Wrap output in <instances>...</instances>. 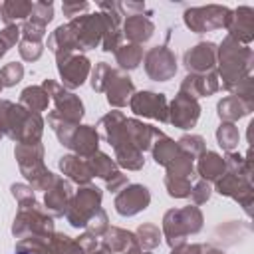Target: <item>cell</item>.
Wrapping results in <instances>:
<instances>
[{"label": "cell", "instance_id": "4dcf8cb0", "mask_svg": "<svg viewBox=\"0 0 254 254\" xmlns=\"http://www.w3.org/2000/svg\"><path fill=\"white\" fill-rule=\"evenodd\" d=\"M50 97L42 85H30L20 93V105L32 113H42L48 109Z\"/></svg>", "mask_w": 254, "mask_h": 254}, {"label": "cell", "instance_id": "d4e9b609", "mask_svg": "<svg viewBox=\"0 0 254 254\" xmlns=\"http://www.w3.org/2000/svg\"><path fill=\"white\" fill-rule=\"evenodd\" d=\"M226 171L224 159L214 151H204L196 161V173L206 183H216Z\"/></svg>", "mask_w": 254, "mask_h": 254}, {"label": "cell", "instance_id": "5b68a950", "mask_svg": "<svg viewBox=\"0 0 254 254\" xmlns=\"http://www.w3.org/2000/svg\"><path fill=\"white\" fill-rule=\"evenodd\" d=\"M200 228H202V212L196 204L171 208L163 216V234L171 248L187 244V236L200 232Z\"/></svg>", "mask_w": 254, "mask_h": 254}, {"label": "cell", "instance_id": "30bf717a", "mask_svg": "<svg viewBox=\"0 0 254 254\" xmlns=\"http://www.w3.org/2000/svg\"><path fill=\"white\" fill-rule=\"evenodd\" d=\"M145 71L155 81H169L177 73V56L169 44L155 46L145 54Z\"/></svg>", "mask_w": 254, "mask_h": 254}, {"label": "cell", "instance_id": "f5cc1de1", "mask_svg": "<svg viewBox=\"0 0 254 254\" xmlns=\"http://www.w3.org/2000/svg\"><path fill=\"white\" fill-rule=\"evenodd\" d=\"M2 87H4V85H2V81H0V91H2Z\"/></svg>", "mask_w": 254, "mask_h": 254}, {"label": "cell", "instance_id": "603a6c76", "mask_svg": "<svg viewBox=\"0 0 254 254\" xmlns=\"http://www.w3.org/2000/svg\"><path fill=\"white\" fill-rule=\"evenodd\" d=\"M97 147H99V133L91 125H77L67 143V149H71L79 157H91L97 151Z\"/></svg>", "mask_w": 254, "mask_h": 254}, {"label": "cell", "instance_id": "8fae6325", "mask_svg": "<svg viewBox=\"0 0 254 254\" xmlns=\"http://www.w3.org/2000/svg\"><path fill=\"white\" fill-rule=\"evenodd\" d=\"M42 87L46 89L48 97L54 101L56 113H60L62 117H65L69 121L79 123V119L83 117V103L75 93L67 91L64 85H60V83H56L52 79H46L42 83Z\"/></svg>", "mask_w": 254, "mask_h": 254}, {"label": "cell", "instance_id": "d590c367", "mask_svg": "<svg viewBox=\"0 0 254 254\" xmlns=\"http://www.w3.org/2000/svg\"><path fill=\"white\" fill-rule=\"evenodd\" d=\"M238 139H240V135H238V127L234 123L222 121L220 127L216 129V141L226 153H230L238 147Z\"/></svg>", "mask_w": 254, "mask_h": 254}, {"label": "cell", "instance_id": "816d5d0a", "mask_svg": "<svg viewBox=\"0 0 254 254\" xmlns=\"http://www.w3.org/2000/svg\"><path fill=\"white\" fill-rule=\"evenodd\" d=\"M16 254H30V252H20V250H16Z\"/></svg>", "mask_w": 254, "mask_h": 254}, {"label": "cell", "instance_id": "f546056e", "mask_svg": "<svg viewBox=\"0 0 254 254\" xmlns=\"http://www.w3.org/2000/svg\"><path fill=\"white\" fill-rule=\"evenodd\" d=\"M151 151H153V159L157 165H163V167H169L183 151L179 149L177 141H173L171 137H167L165 133L161 137H157L151 145Z\"/></svg>", "mask_w": 254, "mask_h": 254}, {"label": "cell", "instance_id": "74e56055", "mask_svg": "<svg viewBox=\"0 0 254 254\" xmlns=\"http://www.w3.org/2000/svg\"><path fill=\"white\" fill-rule=\"evenodd\" d=\"M179 149L187 155H190L192 159H198L206 149H204V139L200 135H183L179 141H177Z\"/></svg>", "mask_w": 254, "mask_h": 254}, {"label": "cell", "instance_id": "8d00e7d4", "mask_svg": "<svg viewBox=\"0 0 254 254\" xmlns=\"http://www.w3.org/2000/svg\"><path fill=\"white\" fill-rule=\"evenodd\" d=\"M165 187H167L169 196L187 198L190 194L192 181L190 179H183V177H169V175H165Z\"/></svg>", "mask_w": 254, "mask_h": 254}, {"label": "cell", "instance_id": "f907efd6", "mask_svg": "<svg viewBox=\"0 0 254 254\" xmlns=\"http://www.w3.org/2000/svg\"><path fill=\"white\" fill-rule=\"evenodd\" d=\"M125 254H151V252H145V250H141L139 246H133V248H129Z\"/></svg>", "mask_w": 254, "mask_h": 254}, {"label": "cell", "instance_id": "7402d4cb", "mask_svg": "<svg viewBox=\"0 0 254 254\" xmlns=\"http://www.w3.org/2000/svg\"><path fill=\"white\" fill-rule=\"evenodd\" d=\"M220 89V83H218V75L216 71L212 73H202V75H192L189 73L183 83H181V93L185 95H190V97H204V95H212Z\"/></svg>", "mask_w": 254, "mask_h": 254}, {"label": "cell", "instance_id": "db71d44e", "mask_svg": "<svg viewBox=\"0 0 254 254\" xmlns=\"http://www.w3.org/2000/svg\"><path fill=\"white\" fill-rule=\"evenodd\" d=\"M2 137H4V135H2V131H0V139H2Z\"/></svg>", "mask_w": 254, "mask_h": 254}, {"label": "cell", "instance_id": "ee69618b", "mask_svg": "<svg viewBox=\"0 0 254 254\" xmlns=\"http://www.w3.org/2000/svg\"><path fill=\"white\" fill-rule=\"evenodd\" d=\"M20 38V26H6L0 32V58L18 42Z\"/></svg>", "mask_w": 254, "mask_h": 254}, {"label": "cell", "instance_id": "1f68e13d", "mask_svg": "<svg viewBox=\"0 0 254 254\" xmlns=\"http://www.w3.org/2000/svg\"><path fill=\"white\" fill-rule=\"evenodd\" d=\"M115 62L119 64V69H135L143 60V48L137 44H121L115 52Z\"/></svg>", "mask_w": 254, "mask_h": 254}, {"label": "cell", "instance_id": "ffe728a7", "mask_svg": "<svg viewBox=\"0 0 254 254\" xmlns=\"http://www.w3.org/2000/svg\"><path fill=\"white\" fill-rule=\"evenodd\" d=\"M151 16H153V10L147 14H133V16H127L123 20L121 32L129 40V44L141 46V44L151 40V36L155 32V24L151 22Z\"/></svg>", "mask_w": 254, "mask_h": 254}, {"label": "cell", "instance_id": "7dc6e473", "mask_svg": "<svg viewBox=\"0 0 254 254\" xmlns=\"http://www.w3.org/2000/svg\"><path fill=\"white\" fill-rule=\"evenodd\" d=\"M89 8L87 2H64L62 4V10H64V16H67L69 20L81 16V12H85Z\"/></svg>", "mask_w": 254, "mask_h": 254}, {"label": "cell", "instance_id": "7c38bea8", "mask_svg": "<svg viewBox=\"0 0 254 254\" xmlns=\"http://www.w3.org/2000/svg\"><path fill=\"white\" fill-rule=\"evenodd\" d=\"M56 60H58V71H60V77L65 89L79 87L91 69L89 60L79 52H69L64 56H58Z\"/></svg>", "mask_w": 254, "mask_h": 254}, {"label": "cell", "instance_id": "44dd1931", "mask_svg": "<svg viewBox=\"0 0 254 254\" xmlns=\"http://www.w3.org/2000/svg\"><path fill=\"white\" fill-rule=\"evenodd\" d=\"M228 36L238 44H250L254 36V10L250 6H240L232 12V18L226 26Z\"/></svg>", "mask_w": 254, "mask_h": 254}, {"label": "cell", "instance_id": "b9f144b4", "mask_svg": "<svg viewBox=\"0 0 254 254\" xmlns=\"http://www.w3.org/2000/svg\"><path fill=\"white\" fill-rule=\"evenodd\" d=\"M18 52H20L22 60H26V62H36V60H40V56H42V52H44V44H42V42H36V40L20 38Z\"/></svg>", "mask_w": 254, "mask_h": 254}, {"label": "cell", "instance_id": "3957f363", "mask_svg": "<svg viewBox=\"0 0 254 254\" xmlns=\"http://www.w3.org/2000/svg\"><path fill=\"white\" fill-rule=\"evenodd\" d=\"M216 62L222 77V87L232 89L240 79L250 75L252 69V50L244 44H238L230 36H226L216 48Z\"/></svg>", "mask_w": 254, "mask_h": 254}, {"label": "cell", "instance_id": "e0dca14e", "mask_svg": "<svg viewBox=\"0 0 254 254\" xmlns=\"http://www.w3.org/2000/svg\"><path fill=\"white\" fill-rule=\"evenodd\" d=\"M151 202V192L145 185H127L115 196V210L121 216H133L145 210Z\"/></svg>", "mask_w": 254, "mask_h": 254}, {"label": "cell", "instance_id": "4fadbf2b", "mask_svg": "<svg viewBox=\"0 0 254 254\" xmlns=\"http://www.w3.org/2000/svg\"><path fill=\"white\" fill-rule=\"evenodd\" d=\"M129 107L135 115L159 119L161 123L169 121V103L165 93H155V91H135L133 97L129 99Z\"/></svg>", "mask_w": 254, "mask_h": 254}, {"label": "cell", "instance_id": "f1b7e54d", "mask_svg": "<svg viewBox=\"0 0 254 254\" xmlns=\"http://www.w3.org/2000/svg\"><path fill=\"white\" fill-rule=\"evenodd\" d=\"M101 242L105 244V248L113 254V252H127L129 248L137 246V238L133 232L117 228V226H109L107 232L101 236Z\"/></svg>", "mask_w": 254, "mask_h": 254}, {"label": "cell", "instance_id": "277c9868", "mask_svg": "<svg viewBox=\"0 0 254 254\" xmlns=\"http://www.w3.org/2000/svg\"><path fill=\"white\" fill-rule=\"evenodd\" d=\"M20 173L30 181V187L34 190H48L56 179L52 171L46 169L44 165V145L38 143H16L14 149Z\"/></svg>", "mask_w": 254, "mask_h": 254}, {"label": "cell", "instance_id": "7a4b0ae2", "mask_svg": "<svg viewBox=\"0 0 254 254\" xmlns=\"http://www.w3.org/2000/svg\"><path fill=\"white\" fill-rule=\"evenodd\" d=\"M224 165H226V171L216 181V192L234 198L250 214V204H252V183H250L252 165H250V159H242L238 153L230 151L224 157Z\"/></svg>", "mask_w": 254, "mask_h": 254}, {"label": "cell", "instance_id": "83f0119b", "mask_svg": "<svg viewBox=\"0 0 254 254\" xmlns=\"http://www.w3.org/2000/svg\"><path fill=\"white\" fill-rule=\"evenodd\" d=\"M113 149H115V163H117V167H123L127 171H139L145 165L143 153L137 147H133L131 143L121 139V141H117L113 145Z\"/></svg>", "mask_w": 254, "mask_h": 254}, {"label": "cell", "instance_id": "4316f807", "mask_svg": "<svg viewBox=\"0 0 254 254\" xmlns=\"http://www.w3.org/2000/svg\"><path fill=\"white\" fill-rule=\"evenodd\" d=\"M32 8H34V2L6 0V2H2L0 16H2L6 26H22L24 22H28V18L32 14Z\"/></svg>", "mask_w": 254, "mask_h": 254}, {"label": "cell", "instance_id": "ba28073f", "mask_svg": "<svg viewBox=\"0 0 254 254\" xmlns=\"http://www.w3.org/2000/svg\"><path fill=\"white\" fill-rule=\"evenodd\" d=\"M69 34L73 38L75 50H93L97 46H101L103 40V32H105V22H103V14L95 12V14H81L73 20L67 22Z\"/></svg>", "mask_w": 254, "mask_h": 254}, {"label": "cell", "instance_id": "6da1fadb", "mask_svg": "<svg viewBox=\"0 0 254 254\" xmlns=\"http://www.w3.org/2000/svg\"><path fill=\"white\" fill-rule=\"evenodd\" d=\"M0 131L16 143H38L44 133V119L20 103L0 99Z\"/></svg>", "mask_w": 254, "mask_h": 254}, {"label": "cell", "instance_id": "52a82bcc", "mask_svg": "<svg viewBox=\"0 0 254 254\" xmlns=\"http://www.w3.org/2000/svg\"><path fill=\"white\" fill-rule=\"evenodd\" d=\"M230 18H232V10L226 6H218V4L189 8L183 14L185 26L194 34H204V32L226 28Z\"/></svg>", "mask_w": 254, "mask_h": 254}, {"label": "cell", "instance_id": "f35d334b", "mask_svg": "<svg viewBox=\"0 0 254 254\" xmlns=\"http://www.w3.org/2000/svg\"><path fill=\"white\" fill-rule=\"evenodd\" d=\"M54 18V4L52 2H46V0H40V2H34V8H32V14H30V22L34 24H40V26H48Z\"/></svg>", "mask_w": 254, "mask_h": 254}, {"label": "cell", "instance_id": "11a10c76", "mask_svg": "<svg viewBox=\"0 0 254 254\" xmlns=\"http://www.w3.org/2000/svg\"><path fill=\"white\" fill-rule=\"evenodd\" d=\"M0 8H2V4H0Z\"/></svg>", "mask_w": 254, "mask_h": 254}, {"label": "cell", "instance_id": "2e32d148", "mask_svg": "<svg viewBox=\"0 0 254 254\" xmlns=\"http://www.w3.org/2000/svg\"><path fill=\"white\" fill-rule=\"evenodd\" d=\"M198 117H200L198 101L194 97L179 91L169 105V123H173L179 129H190L196 125Z\"/></svg>", "mask_w": 254, "mask_h": 254}, {"label": "cell", "instance_id": "681fc988", "mask_svg": "<svg viewBox=\"0 0 254 254\" xmlns=\"http://www.w3.org/2000/svg\"><path fill=\"white\" fill-rule=\"evenodd\" d=\"M202 254H224L222 250H218V248H212V246H208L206 244V248H204V252Z\"/></svg>", "mask_w": 254, "mask_h": 254}, {"label": "cell", "instance_id": "9c48e42d", "mask_svg": "<svg viewBox=\"0 0 254 254\" xmlns=\"http://www.w3.org/2000/svg\"><path fill=\"white\" fill-rule=\"evenodd\" d=\"M101 206V190L93 185H83L73 196L65 210V218L73 228H85L87 220Z\"/></svg>", "mask_w": 254, "mask_h": 254}, {"label": "cell", "instance_id": "60d3db41", "mask_svg": "<svg viewBox=\"0 0 254 254\" xmlns=\"http://www.w3.org/2000/svg\"><path fill=\"white\" fill-rule=\"evenodd\" d=\"M24 77V65L18 62H10L0 69V81L4 87H12L16 85L20 79Z\"/></svg>", "mask_w": 254, "mask_h": 254}, {"label": "cell", "instance_id": "484cf974", "mask_svg": "<svg viewBox=\"0 0 254 254\" xmlns=\"http://www.w3.org/2000/svg\"><path fill=\"white\" fill-rule=\"evenodd\" d=\"M252 107H254V103H248V101L240 99V97L234 95V93H232V95H226V97L220 99L218 105H216L218 117H220L222 121H226V123H234L236 119L248 115V113L252 111Z\"/></svg>", "mask_w": 254, "mask_h": 254}, {"label": "cell", "instance_id": "c3c4849f", "mask_svg": "<svg viewBox=\"0 0 254 254\" xmlns=\"http://www.w3.org/2000/svg\"><path fill=\"white\" fill-rule=\"evenodd\" d=\"M206 244H181L171 250V254H202Z\"/></svg>", "mask_w": 254, "mask_h": 254}, {"label": "cell", "instance_id": "5bb4252c", "mask_svg": "<svg viewBox=\"0 0 254 254\" xmlns=\"http://www.w3.org/2000/svg\"><path fill=\"white\" fill-rule=\"evenodd\" d=\"M87 161H89V167H91V175L103 179L107 190L119 192L123 187H127V177L119 171L117 163L109 155L95 151L91 157H87Z\"/></svg>", "mask_w": 254, "mask_h": 254}, {"label": "cell", "instance_id": "836d02e7", "mask_svg": "<svg viewBox=\"0 0 254 254\" xmlns=\"http://www.w3.org/2000/svg\"><path fill=\"white\" fill-rule=\"evenodd\" d=\"M125 115L121 113V111H109L107 115H103L101 119H99V131H101V137L107 141V143H111L115 137H117V133H119V129L123 127V123H125Z\"/></svg>", "mask_w": 254, "mask_h": 254}, {"label": "cell", "instance_id": "9a60e30c", "mask_svg": "<svg viewBox=\"0 0 254 254\" xmlns=\"http://www.w3.org/2000/svg\"><path fill=\"white\" fill-rule=\"evenodd\" d=\"M183 64L192 75L216 71V46L212 42H198L196 46L185 52Z\"/></svg>", "mask_w": 254, "mask_h": 254}, {"label": "cell", "instance_id": "ac0fdd59", "mask_svg": "<svg viewBox=\"0 0 254 254\" xmlns=\"http://www.w3.org/2000/svg\"><path fill=\"white\" fill-rule=\"evenodd\" d=\"M103 91L107 93L109 105H113V107H125L129 103V99L133 97V93H135V85H133L131 77L125 71L113 67Z\"/></svg>", "mask_w": 254, "mask_h": 254}, {"label": "cell", "instance_id": "cb8c5ba5", "mask_svg": "<svg viewBox=\"0 0 254 254\" xmlns=\"http://www.w3.org/2000/svg\"><path fill=\"white\" fill-rule=\"evenodd\" d=\"M60 169H62V173L69 179V181H73V183H77V185H89V181H91V167H89V161H87V157H79V155H65V157H62L60 159Z\"/></svg>", "mask_w": 254, "mask_h": 254}, {"label": "cell", "instance_id": "f6af8a7d", "mask_svg": "<svg viewBox=\"0 0 254 254\" xmlns=\"http://www.w3.org/2000/svg\"><path fill=\"white\" fill-rule=\"evenodd\" d=\"M210 192H212V189H210V183H206V181H196L194 185H192V189H190V200L194 202V204H202V202H206L208 198H210Z\"/></svg>", "mask_w": 254, "mask_h": 254}, {"label": "cell", "instance_id": "d6a6232c", "mask_svg": "<svg viewBox=\"0 0 254 254\" xmlns=\"http://www.w3.org/2000/svg\"><path fill=\"white\" fill-rule=\"evenodd\" d=\"M46 254H83V250L77 244V240L69 238L67 234L54 232L52 238H50V242H48Z\"/></svg>", "mask_w": 254, "mask_h": 254}, {"label": "cell", "instance_id": "bcb514c9", "mask_svg": "<svg viewBox=\"0 0 254 254\" xmlns=\"http://www.w3.org/2000/svg\"><path fill=\"white\" fill-rule=\"evenodd\" d=\"M12 196L18 200V204H20V206L30 204V202H34V200H36V196H34V189H32V187H28V185H22V183L12 185Z\"/></svg>", "mask_w": 254, "mask_h": 254}, {"label": "cell", "instance_id": "e575fe53", "mask_svg": "<svg viewBox=\"0 0 254 254\" xmlns=\"http://www.w3.org/2000/svg\"><path fill=\"white\" fill-rule=\"evenodd\" d=\"M135 238H137V246L141 250H153L159 246L161 242V230L157 224H151V222H145L137 228L135 232Z\"/></svg>", "mask_w": 254, "mask_h": 254}, {"label": "cell", "instance_id": "8992f818", "mask_svg": "<svg viewBox=\"0 0 254 254\" xmlns=\"http://www.w3.org/2000/svg\"><path fill=\"white\" fill-rule=\"evenodd\" d=\"M12 234L16 238L26 236H52L54 234V216L38 204V200L18 208V214L12 224Z\"/></svg>", "mask_w": 254, "mask_h": 254}, {"label": "cell", "instance_id": "d6986e66", "mask_svg": "<svg viewBox=\"0 0 254 254\" xmlns=\"http://www.w3.org/2000/svg\"><path fill=\"white\" fill-rule=\"evenodd\" d=\"M71 196H73V189H71V183L64 177H58L54 179L52 187L46 190V210L52 214V216H64L69 202H71Z\"/></svg>", "mask_w": 254, "mask_h": 254}, {"label": "cell", "instance_id": "ab89813d", "mask_svg": "<svg viewBox=\"0 0 254 254\" xmlns=\"http://www.w3.org/2000/svg\"><path fill=\"white\" fill-rule=\"evenodd\" d=\"M107 228H109L107 214H105V210L99 206V208L95 210V214L87 220V224H85V232L91 234V236H95V238H101V236L107 232Z\"/></svg>", "mask_w": 254, "mask_h": 254}, {"label": "cell", "instance_id": "7bdbcfd3", "mask_svg": "<svg viewBox=\"0 0 254 254\" xmlns=\"http://www.w3.org/2000/svg\"><path fill=\"white\" fill-rule=\"evenodd\" d=\"M111 69H113V67H111L107 62L95 64L93 73H91V87H93L95 91H103V89H105V83H107V79H109Z\"/></svg>", "mask_w": 254, "mask_h": 254}]
</instances>
